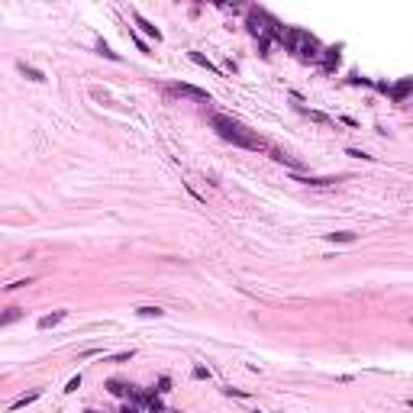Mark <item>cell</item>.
Listing matches in <instances>:
<instances>
[{
  "label": "cell",
  "instance_id": "2",
  "mask_svg": "<svg viewBox=\"0 0 413 413\" xmlns=\"http://www.w3.org/2000/svg\"><path fill=\"white\" fill-rule=\"evenodd\" d=\"M171 91H174V94H184V97H194V100H207V103H210V94L204 91V87H194V84L174 81V84H171Z\"/></svg>",
  "mask_w": 413,
  "mask_h": 413
},
{
  "label": "cell",
  "instance_id": "22",
  "mask_svg": "<svg viewBox=\"0 0 413 413\" xmlns=\"http://www.w3.org/2000/svg\"><path fill=\"white\" fill-rule=\"evenodd\" d=\"M346 155H352V158H365V162H371V155H365V152H358V148H346Z\"/></svg>",
  "mask_w": 413,
  "mask_h": 413
},
{
  "label": "cell",
  "instance_id": "23",
  "mask_svg": "<svg viewBox=\"0 0 413 413\" xmlns=\"http://www.w3.org/2000/svg\"><path fill=\"white\" fill-rule=\"evenodd\" d=\"M120 413H145V410H142V407H136V403H126V407H123Z\"/></svg>",
  "mask_w": 413,
  "mask_h": 413
},
{
  "label": "cell",
  "instance_id": "10",
  "mask_svg": "<svg viewBox=\"0 0 413 413\" xmlns=\"http://www.w3.org/2000/svg\"><path fill=\"white\" fill-rule=\"evenodd\" d=\"M107 391H110V394H117V397H129L133 384H123V381H107Z\"/></svg>",
  "mask_w": 413,
  "mask_h": 413
},
{
  "label": "cell",
  "instance_id": "1",
  "mask_svg": "<svg viewBox=\"0 0 413 413\" xmlns=\"http://www.w3.org/2000/svg\"><path fill=\"white\" fill-rule=\"evenodd\" d=\"M210 126L216 129L219 139H226V142H233V145H239V148H252V152H268V148H271L268 139H261L255 129L242 126L239 120L226 117V113H213V117H210Z\"/></svg>",
  "mask_w": 413,
  "mask_h": 413
},
{
  "label": "cell",
  "instance_id": "9",
  "mask_svg": "<svg viewBox=\"0 0 413 413\" xmlns=\"http://www.w3.org/2000/svg\"><path fill=\"white\" fill-rule=\"evenodd\" d=\"M16 68H20V71H23L26 78H29V81H39V84H42V81H46V74H42V71H39V68H32V65H26V61H20V65H16Z\"/></svg>",
  "mask_w": 413,
  "mask_h": 413
},
{
  "label": "cell",
  "instance_id": "4",
  "mask_svg": "<svg viewBox=\"0 0 413 413\" xmlns=\"http://www.w3.org/2000/svg\"><path fill=\"white\" fill-rule=\"evenodd\" d=\"M410 91H413V78H403L400 84H394V87H391V97H394V103H403Z\"/></svg>",
  "mask_w": 413,
  "mask_h": 413
},
{
  "label": "cell",
  "instance_id": "12",
  "mask_svg": "<svg viewBox=\"0 0 413 413\" xmlns=\"http://www.w3.org/2000/svg\"><path fill=\"white\" fill-rule=\"evenodd\" d=\"M39 394H42V391H29V394H23V397H16V400L10 403V410H20V407H26V403L39 400Z\"/></svg>",
  "mask_w": 413,
  "mask_h": 413
},
{
  "label": "cell",
  "instance_id": "3",
  "mask_svg": "<svg viewBox=\"0 0 413 413\" xmlns=\"http://www.w3.org/2000/svg\"><path fill=\"white\" fill-rule=\"evenodd\" d=\"M129 13H133V20H136V26H142V32H145V36H148V39H155V42H162V32H158V29H155V26H152V23H148V20H145V16H142V13H139V10H129Z\"/></svg>",
  "mask_w": 413,
  "mask_h": 413
},
{
  "label": "cell",
  "instance_id": "19",
  "mask_svg": "<svg viewBox=\"0 0 413 413\" xmlns=\"http://www.w3.org/2000/svg\"><path fill=\"white\" fill-rule=\"evenodd\" d=\"M194 381H210V371H207L204 365H197V368H194Z\"/></svg>",
  "mask_w": 413,
  "mask_h": 413
},
{
  "label": "cell",
  "instance_id": "13",
  "mask_svg": "<svg viewBox=\"0 0 413 413\" xmlns=\"http://www.w3.org/2000/svg\"><path fill=\"white\" fill-rule=\"evenodd\" d=\"M20 316H23V310H20V307H10V310L4 313V320H0V323H4V326H10V323H16V320H20Z\"/></svg>",
  "mask_w": 413,
  "mask_h": 413
},
{
  "label": "cell",
  "instance_id": "6",
  "mask_svg": "<svg viewBox=\"0 0 413 413\" xmlns=\"http://www.w3.org/2000/svg\"><path fill=\"white\" fill-rule=\"evenodd\" d=\"M187 58L194 61V65H200V68H207L210 74H219V68H216V65H213V61H210L207 55H200V52H187Z\"/></svg>",
  "mask_w": 413,
  "mask_h": 413
},
{
  "label": "cell",
  "instance_id": "7",
  "mask_svg": "<svg viewBox=\"0 0 413 413\" xmlns=\"http://www.w3.org/2000/svg\"><path fill=\"white\" fill-rule=\"evenodd\" d=\"M68 316V310H55V313H49V316H42L39 320V329H52V326H58L61 320Z\"/></svg>",
  "mask_w": 413,
  "mask_h": 413
},
{
  "label": "cell",
  "instance_id": "15",
  "mask_svg": "<svg viewBox=\"0 0 413 413\" xmlns=\"http://www.w3.org/2000/svg\"><path fill=\"white\" fill-rule=\"evenodd\" d=\"M329 242H355V233H329Z\"/></svg>",
  "mask_w": 413,
  "mask_h": 413
},
{
  "label": "cell",
  "instance_id": "5",
  "mask_svg": "<svg viewBox=\"0 0 413 413\" xmlns=\"http://www.w3.org/2000/svg\"><path fill=\"white\" fill-rule=\"evenodd\" d=\"M268 155L275 158V162H281V165H287V168H294V171H301V168H304V165L297 162V158H291V155H284V152H281V148H268Z\"/></svg>",
  "mask_w": 413,
  "mask_h": 413
},
{
  "label": "cell",
  "instance_id": "8",
  "mask_svg": "<svg viewBox=\"0 0 413 413\" xmlns=\"http://www.w3.org/2000/svg\"><path fill=\"white\" fill-rule=\"evenodd\" d=\"M294 181H301V184H310V187H326V184H336L339 178H301V174H294Z\"/></svg>",
  "mask_w": 413,
  "mask_h": 413
},
{
  "label": "cell",
  "instance_id": "14",
  "mask_svg": "<svg viewBox=\"0 0 413 413\" xmlns=\"http://www.w3.org/2000/svg\"><path fill=\"white\" fill-rule=\"evenodd\" d=\"M97 52H100L103 58H110V61H120V55H117V52H113V49H110V46H107V42H103V39L97 42Z\"/></svg>",
  "mask_w": 413,
  "mask_h": 413
},
{
  "label": "cell",
  "instance_id": "16",
  "mask_svg": "<svg viewBox=\"0 0 413 413\" xmlns=\"http://www.w3.org/2000/svg\"><path fill=\"white\" fill-rule=\"evenodd\" d=\"M304 113H307V117H310L313 123H323V126H326V123H332L326 113H320V110H307V107H304Z\"/></svg>",
  "mask_w": 413,
  "mask_h": 413
},
{
  "label": "cell",
  "instance_id": "11",
  "mask_svg": "<svg viewBox=\"0 0 413 413\" xmlns=\"http://www.w3.org/2000/svg\"><path fill=\"white\" fill-rule=\"evenodd\" d=\"M145 413H165V403H162V397H158V394L152 391V397L145 400V407H142Z\"/></svg>",
  "mask_w": 413,
  "mask_h": 413
},
{
  "label": "cell",
  "instance_id": "21",
  "mask_svg": "<svg viewBox=\"0 0 413 413\" xmlns=\"http://www.w3.org/2000/svg\"><path fill=\"white\" fill-rule=\"evenodd\" d=\"M32 284V278H23V281H13V284H7V291H20V287Z\"/></svg>",
  "mask_w": 413,
  "mask_h": 413
},
{
  "label": "cell",
  "instance_id": "20",
  "mask_svg": "<svg viewBox=\"0 0 413 413\" xmlns=\"http://www.w3.org/2000/svg\"><path fill=\"white\" fill-rule=\"evenodd\" d=\"M78 388H81V374H78V378H71V381L65 384V394H74Z\"/></svg>",
  "mask_w": 413,
  "mask_h": 413
},
{
  "label": "cell",
  "instance_id": "18",
  "mask_svg": "<svg viewBox=\"0 0 413 413\" xmlns=\"http://www.w3.org/2000/svg\"><path fill=\"white\" fill-rule=\"evenodd\" d=\"M155 391H158V394H168V391H171V378H168V374L158 378V388H155Z\"/></svg>",
  "mask_w": 413,
  "mask_h": 413
},
{
  "label": "cell",
  "instance_id": "17",
  "mask_svg": "<svg viewBox=\"0 0 413 413\" xmlns=\"http://www.w3.org/2000/svg\"><path fill=\"white\" fill-rule=\"evenodd\" d=\"M136 313H139V316H155V320H158V316H165L162 307H139Z\"/></svg>",
  "mask_w": 413,
  "mask_h": 413
}]
</instances>
